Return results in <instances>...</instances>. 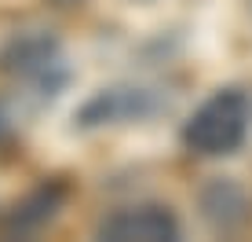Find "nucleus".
<instances>
[{
	"instance_id": "nucleus-1",
	"label": "nucleus",
	"mask_w": 252,
	"mask_h": 242,
	"mask_svg": "<svg viewBox=\"0 0 252 242\" xmlns=\"http://www.w3.org/2000/svg\"><path fill=\"white\" fill-rule=\"evenodd\" d=\"M252 107L241 88L212 92L183 125V147L197 158H227L249 136Z\"/></svg>"
},
{
	"instance_id": "nucleus-2",
	"label": "nucleus",
	"mask_w": 252,
	"mask_h": 242,
	"mask_svg": "<svg viewBox=\"0 0 252 242\" xmlns=\"http://www.w3.org/2000/svg\"><path fill=\"white\" fill-rule=\"evenodd\" d=\"M0 74L11 81L33 88L40 99L59 96L66 84V66H63V44L48 30H26L15 33L0 48Z\"/></svg>"
},
{
	"instance_id": "nucleus-3",
	"label": "nucleus",
	"mask_w": 252,
	"mask_h": 242,
	"mask_svg": "<svg viewBox=\"0 0 252 242\" xmlns=\"http://www.w3.org/2000/svg\"><path fill=\"white\" fill-rule=\"evenodd\" d=\"M161 107H164V99L154 88H143V84H110V88H99L77 110V125L81 128H102V125L146 121L150 114H158Z\"/></svg>"
},
{
	"instance_id": "nucleus-4",
	"label": "nucleus",
	"mask_w": 252,
	"mask_h": 242,
	"mask_svg": "<svg viewBox=\"0 0 252 242\" xmlns=\"http://www.w3.org/2000/svg\"><path fill=\"white\" fill-rule=\"evenodd\" d=\"M99 239H110V242H172V239H179V220L168 205H158V202L128 205V209L110 213L99 224Z\"/></svg>"
},
{
	"instance_id": "nucleus-5",
	"label": "nucleus",
	"mask_w": 252,
	"mask_h": 242,
	"mask_svg": "<svg viewBox=\"0 0 252 242\" xmlns=\"http://www.w3.org/2000/svg\"><path fill=\"white\" fill-rule=\"evenodd\" d=\"M197 205L208 228L216 231H238L252 220V198L234 176H216L197 191Z\"/></svg>"
},
{
	"instance_id": "nucleus-6",
	"label": "nucleus",
	"mask_w": 252,
	"mask_h": 242,
	"mask_svg": "<svg viewBox=\"0 0 252 242\" xmlns=\"http://www.w3.org/2000/svg\"><path fill=\"white\" fill-rule=\"evenodd\" d=\"M63 202H66V187L59 184V180H48V184L33 187V191L11 209L7 231H11V235H37L40 228H48V224L59 217Z\"/></svg>"
},
{
	"instance_id": "nucleus-7",
	"label": "nucleus",
	"mask_w": 252,
	"mask_h": 242,
	"mask_svg": "<svg viewBox=\"0 0 252 242\" xmlns=\"http://www.w3.org/2000/svg\"><path fill=\"white\" fill-rule=\"evenodd\" d=\"M51 4H59V7H73V4H81V0H51Z\"/></svg>"
}]
</instances>
